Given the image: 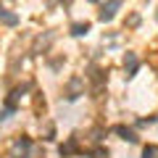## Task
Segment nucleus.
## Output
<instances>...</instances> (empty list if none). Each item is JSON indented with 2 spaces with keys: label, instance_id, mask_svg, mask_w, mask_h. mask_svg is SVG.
Segmentation results:
<instances>
[{
  "label": "nucleus",
  "instance_id": "nucleus-1",
  "mask_svg": "<svg viewBox=\"0 0 158 158\" xmlns=\"http://www.w3.org/2000/svg\"><path fill=\"white\" fill-rule=\"evenodd\" d=\"M121 3H124V0H108L106 6L100 8V21H113V16H116V11L118 8H121Z\"/></svg>",
  "mask_w": 158,
  "mask_h": 158
},
{
  "label": "nucleus",
  "instance_id": "nucleus-2",
  "mask_svg": "<svg viewBox=\"0 0 158 158\" xmlns=\"http://www.w3.org/2000/svg\"><path fill=\"white\" fill-rule=\"evenodd\" d=\"M29 150H32V140H29V137H19V140H13V153H11V158H16L19 153H21V158H24Z\"/></svg>",
  "mask_w": 158,
  "mask_h": 158
},
{
  "label": "nucleus",
  "instance_id": "nucleus-3",
  "mask_svg": "<svg viewBox=\"0 0 158 158\" xmlns=\"http://www.w3.org/2000/svg\"><path fill=\"white\" fill-rule=\"evenodd\" d=\"M124 69H127V77H129V79L137 74V69H140V61H137L135 53H127V56H124Z\"/></svg>",
  "mask_w": 158,
  "mask_h": 158
},
{
  "label": "nucleus",
  "instance_id": "nucleus-4",
  "mask_svg": "<svg viewBox=\"0 0 158 158\" xmlns=\"http://www.w3.org/2000/svg\"><path fill=\"white\" fill-rule=\"evenodd\" d=\"M0 21L6 24V27H16V24H19V16H16V13H11L8 8L0 6Z\"/></svg>",
  "mask_w": 158,
  "mask_h": 158
},
{
  "label": "nucleus",
  "instance_id": "nucleus-5",
  "mask_svg": "<svg viewBox=\"0 0 158 158\" xmlns=\"http://www.w3.org/2000/svg\"><path fill=\"white\" fill-rule=\"evenodd\" d=\"M113 132H116L121 140H127V142H137V135L129 129V127H121V124H118V127H113Z\"/></svg>",
  "mask_w": 158,
  "mask_h": 158
},
{
  "label": "nucleus",
  "instance_id": "nucleus-6",
  "mask_svg": "<svg viewBox=\"0 0 158 158\" xmlns=\"http://www.w3.org/2000/svg\"><path fill=\"white\" fill-rule=\"evenodd\" d=\"M79 85H82V79L79 77H74L71 82H69V95H66V100H77L82 92H79Z\"/></svg>",
  "mask_w": 158,
  "mask_h": 158
},
{
  "label": "nucleus",
  "instance_id": "nucleus-7",
  "mask_svg": "<svg viewBox=\"0 0 158 158\" xmlns=\"http://www.w3.org/2000/svg\"><path fill=\"white\" fill-rule=\"evenodd\" d=\"M87 32H90V24H87V21H77V24H71V34H74V37H85Z\"/></svg>",
  "mask_w": 158,
  "mask_h": 158
},
{
  "label": "nucleus",
  "instance_id": "nucleus-8",
  "mask_svg": "<svg viewBox=\"0 0 158 158\" xmlns=\"http://www.w3.org/2000/svg\"><path fill=\"white\" fill-rule=\"evenodd\" d=\"M77 150H79V148H77V137H69L66 145H61V156H63V158H66V156H74Z\"/></svg>",
  "mask_w": 158,
  "mask_h": 158
},
{
  "label": "nucleus",
  "instance_id": "nucleus-9",
  "mask_svg": "<svg viewBox=\"0 0 158 158\" xmlns=\"http://www.w3.org/2000/svg\"><path fill=\"white\" fill-rule=\"evenodd\" d=\"M142 158H158V148H153V145H148L145 150H142Z\"/></svg>",
  "mask_w": 158,
  "mask_h": 158
},
{
  "label": "nucleus",
  "instance_id": "nucleus-10",
  "mask_svg": "<svg viewBox=\"0 0 158 158\" xmlns=\"http://www.w3.org/2000/svg\"><path fill=\"white\" fill-rule=\"evenodd\" d=\"M90 3H98V0H90Z\"/></svg>",
  "mask_w": 158,
  "mask_h": 158
},
{
  "label": "nucleus",
  "instance_id": "nucleus-11",
  "mask_svg": "<svg viewBox=\"0 0 158 158\" xmlns=\"http://www.w3.org/2000/svg\"><path fill=\"white\" fill-rule=\"evenodd\" d=\"M156 16H158V13H156Z\"/></svg>",
  "mask_w": 158,
  "mask_h": 158
}]
</instances>
